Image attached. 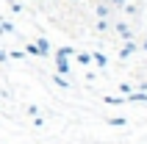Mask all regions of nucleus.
I'll return each mask as SVG.
<instances>
[{
  "mask_svg": "<svg viewBox=\"0 0 147 144\" xmlns=\"http://www.w3.org/2000/svg\"><path fill=\"white\" fill-rule=\"evenodd\" d=\"M114 31L119 33L125 42H131V39H133V31H131V25H128V22H117V25H114Z\"/></svg>",
  "mask_w": 147,
  "mask_h": 144,
  "instance_id": "obj_1",
  "label": "nucleus"
},
{
  "mask_svg": "<svg viewBox=\"0 0 147 144\" xmlns=\"http://www.w3.org/2000/svg\"><path fill=\"white\" fill-rule=\"evenodd\" d=\"M36 47H39V56H47L50 53V42L45 39V36H39V39H36Z\"/></svg>",
  "mask_w": 147,
  "mask_h": 144,
  "instance_id": "obj_2",
  "label": "nucleus"
},
{
  "mask_svg": "<svg viewBox=\"0 0 147 144\" xmlns=\"http://www.w3.org/2000/svg\"><path fill=\"white\" fill-rule=\"evenodd\" d=\"M56 69H58V75H67L69 72V58H56Z\"/></svg>",
  "mask_w": 147,
  "mask_h": 144,
  "instance_id": "obj_3",
  "label": "nucleus"
},
{
  "mask_svg": "<svg viewBox=\"0 0 147 144\" xmlns=\"http://www.w3.org/2000/svg\"><path fill=\"white\" fill-rule=\"evenodd\" d=\"M125 100H131V103H147V92H131Z\"/></svg>",
  "mask_w": 147,
  "mask_h": 144,
  "instance_id": "obj_4",
  "label": "nucleus"
},
{
  "mask_svg": "<svg viewBox=\"0 0 147 144\" xmlns=\"http://www.w3.org/2000/svg\"><path fill=\"white\" fill-rule=\"evenodd\" d=\"M94 11H97L100 20H108V14H111V6H108V3H97V8H94Z\"/></svg>",
  "mask_w": 147,
  "mask_h": 144,
  "instance_id": "obj_5",
  "label": "nucleus"
},
{
  "mask_svg": "<svg viewBox=\"0 0 147 144\" xmlns=\"http://www.w3.org/2000/svg\"><path fill=\"white\" fill-rule=\"evenodd\" d=\"M133 53H136V42H128V44H125V47H122V53H119V58H128V56H133Z\"/></svg>",
  "mask_w": 147,
  "mask_h": 144,
  "instance_id": "obj_6",
  "label": "nucleus"
},
{
  "mask_svg": "<svg viewBox=\"0 0 147 144\" xmlns=\"http://www.w3.org/2000/svg\"><path fill=\"white\" fill-rule=\"evenodd\" d=\"M72 53H75L72 47H58V50H56V58H69Z\"/></svg>",
  "mask_w": 147,
  "mask_h": 144,
  "instance_id": "obj_7",
  "label": "nucleus"
},
{
  "mask_svg": "<svg viewBox=\"0 0 147 144\" xmlns=\"http://www.w3.org/2000/svg\"><path fill=\"white\" fill-rule=\"evenodd\" d=\"M14 31V25L8 22V20H0V36H3V33H11Z\"/></svg>",
  "mask_w": 147,
  "mask_h": 144,
  "instance_id": "obj_8",
  "label": "nucleus"
},
{
  "mask_svg": "<svg viewBox=\"0 0 147 144\" xmlns=\"http://www.w3.org/2000/svg\"><path fill=\"white\" fill-rule=\"evenodd\" d=\"M25 53H28V56H39V47H36V42L25 44Z\"/></svg>",
  "mask_w": 147,
  "mask_h": 144,
  "instance_id": "obj_9",
  "label": "nucleus"
},
{
  "mask_svg": "<svg viewBox=\"0 0 147 144\" xmlns=\"http://www.w3.org/2000/svg\"><path fill=\"white\" fill-rule=\"evenodd\" d=\"M53 83H56V86H61V89L69 86V83H67V78H61V75H53Z\"/></svg>",
  "mask_w": 147,
  "mask_h": 144,
  "instance_id": "obj_10",
  "label": "nucleus"
},
{
  "mask_svg": "<svg viewBox=\"0 0 147 144\" xmlns=\"http://www.w3.org/2000/svg\"><path fill=\"white\" fill-rule=\"evenodd\" d=\"M92 58H94V61H97V67H106V64H108V58L103 56V53H94V56H92Z\"/></svg>",
  "mask_w": 147,
  "mask_h": 144,
  "instance_id": "obj_11",
  "label": "nucleus"
},
{
  "mask_svg": "<svg viewBox=\"0 0 147 144\" xmlns=\"http://www.w3.org/2000/svg\"><path fill=\"white\" fill-rule=\"evenodd\" d=\"M78 61H81V64H92V56L89 53H78Z\"/></svg>",
  "mask_w": 147,
  "mask_h": 144,
  "instance_id": "obj_12",
  "label": "nucleus"
},
{
  "mask_svg": "<svg viewBox=\"0 0 147 144\" xmlns=\"http://www.w3.org/2000/svg\"><path fill=\"white\" fill-rule=\"evenodd\" d=\"M94 28H97V31H108V20H97Z\"/></svg>",
  "mask_w": 147,
  "mask_h": 144,
  "instance_id": "obj_13",
  "label": "nucleus"
},
{
  "mask_svg": "<svg viewBox=\"0 0 147 144\" xmlns=\"http://www.w3.org/2000/svg\"><path fill=\"white\" fill-rule=\"evenodd\" d=\"M108 3H111V6H114V8H122L125 3H128V0H108Z\"/></svg>",
  "mask_w": 147,
  "mask_h": 144,
  "instance_id": "obj_14",
  "label": "nucleus"
},
{
  "mask_svg": "<svg viewBox=\"0 0 147 144\" xmlns=\"http://www.w3.org/2000/svg\"><path fill=\"white\" fill-rule=\"evenodd\" d=\"M108 125H117V128H119V125H125V119H122V116H117V119H108Z\"/></svg>",
  "mask_w": 147,
  "mask_h": 144,
  "instance_id": "obj_15",
  "label": "nucleus"
},
{
  "mask_svg": "<svg viewBox=\"0 0 147 144\" xmlns=\"http://www.w3.org/2000/svg\"><path fill=\"white\" fill-rule=\"evenodd\" d=\"M6 61H8V53H6V50H0V64H6Z\"/></svg>",
  "mask_w": 147,
  "mask_h": 144,
  "instance_id": "obj_16",
  "label": "nucleus"
}]
</instances>
